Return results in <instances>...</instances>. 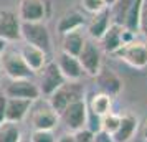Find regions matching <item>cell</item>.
I'll use <instances>...</instances> for the list:
<instances>
[{"instance_id": "obj_1", "label": "cell", "mask_w": 147, "mask_h": 142, "mask_svg": "<svg viewBox=\"0 0 147 142\" xmlns=\"http://www.w3.org/2000/svg\"><path fill=\"white\" fill-rule=\"evenodd\" d=\"M20 40L50 53L53 48L51 33L43 22H20Z\"/></svg>"}, {"instance_id": "obj_2", "label": "cell", "mask_w": 147, "mask_h": 142, "mask_svg": "<svg viewBox=\"0 0 147 142\" xmlns=\"http://www.w3.org/2000/svg\"><path fill=\"white\" fill-rule=\"evenodd\" d=\"M78 99H83V89L80 86V81H66L51 96H48V104L60 116L61 111L66 106H69L71 102L78 101Z\"/></svg>"}, {"instance_id": "obj_3", "label": "cell", "mask_w": 147, "mask_h": 142, "mask_svg": "<svg viewBox=\"0 0 147 142\" xmlns=\"http://www.w3.org/2000/svg\"><path fill=\"white\" fill-rule=\"evenodd\" d=\"M0 65L10 79H32L33 71L27 66L22 55L15 50H5L0 56Z\"/></svg>"}, {"instance_id": "obj_4", "label": "cell", "mask_w": 147, "mask_h": 142, "mask_svg": "<svg viewBox=\"0 0 147 142\" xmlns=\"http://www.w3.org/2000/svg\"><path fill=\"white\" fill-rule=\"evenodd\" d=\"M114 55L132 68L142 69L147 66V41L132 38L131 41L124 43Z\"/></svg>"}, {"instance_id": "obj_5", "label": "cell", "mask_w": 147, "mask_h": 142, "mask_svg": "<svg viewBox=\"0 0 147 142\" xmlns=\"http://www.w3.org/2000/svg\"><path fill=\"white\" fill-rule=\"evenodd\" d=\"M78 60H80L81 66L84 69V75L93 76L96 78L98 73L102 68V53H101V46L96 43L94 40H86L83 45L81 53L78 55Z\"/></svg>"}, {"instance_id": "obj_6", "label": "cell", "mask_w": 147, "mask_h": 142, "mask_svg": "<svg viewBox=\"0 0 147 142\" xmlns=\"http://www.w3.org/2000/svg\"><path fill=\"white\" fill-rule=\"evenodd\" d=\"M60 119L63 121V124L66 126L68 131L76 132L83 129L88 124V104L84 99H78V101L71 102L69 106L61 111Z\"/></svg>"}, {"instance_id": "obj_7", "label": "cell", "mask_w": 147, "mask_h": 142, "mask_svg": "<svg viewBox=\"0 0 147 142\" xmlns=\"http://www.w3.org/2000/svg\"><path fill=\"white\" fill-rule=\"evenodd\" d=\"M132 38H136V35L131 33V32H127L126 28L122 27L121 23H111L107 30L104 32V35L99 38V46L106 51V53H116L117 50H119L124 43L127 41H131Z\"/></svg>"}, {"instance_id": "obj_8", "label": "cell", "mask_w": 147, "mask_h": 142, "mask_svg": "<svg viewBox=\"0 0 147 142\" xmlns=\"http://www.w3.org/2000/svg\"><path fill=\"white\" fill-rule=\"evenodd\" d=\"M65 83H66V79L61 75L56 61H47L45 66L40 69V84H38V88H40L41 96H47V98L51 96Z\"/></svg>"}, {"instance_id": "obj_9", "label": "cell", "mask_w": 147, "mask_h": 142, "mask_svg": "<svg viewBox=\"0 0 147 142\" xmlns=\"http://www.w3.org/2000/svg\"><path fill=\"white\" fill-rule=\"evenodd\" d=\"M28 116H30V122H32L33 131H53L60 121V116L51 109V106L48 102L47 104H38L35 108L32 104Z\"/></svg>"}, {"instance_id": "obj_10", "label": "cell", "mask_w": 147, "mask_h": 142, "mask_svg": "<svg viewBox=\"0 0 147 142\" xmlns=\"http://www.w3.org/2000/svg\"><path fill=\"white\" fill-rule=\"evenodd\" d=\"M5 98H17V99H28V101H38L41 98L38 84H35L32 79H10L5 89Z\"/></svg>"}, {"instance_id": "obj_11", "label": "cell", "mask_w": 147, "mask_h": 142, "mask_svg": "<svg viewBox=\"0 0 147 142\" xmlns=\"http://www.w3.org/2000/svg\"><path fill=\"white\" fill-rule=\"evenodd\" d=\"M48 13L50 10L45 0H20L17 17L20 22H43Z\"/></svg>"}, {"instance_id": "obj_12", "label": "cell", "mask_w": 147, "mask_h": 142, "mask_svg": "<svg viewBox=\"0 0 147 142\" xmlns=\"http://www.w3.org/2000/svg\"><path fill=\"white\" fill-rule=\"evenodd\" d=\"M55 61H56L61 75L65 76L66 81H80L81 78L84 76V69L81 66L78 56H73V55H68L65 51H60Z\"/></svg>"}, {"instance_id": "obj_13", "label": "cell", "mask_w": 147, "mask_h": 142, "mask_svg": "<svg viewBox=\"0 0 147 142\" xmlns=\"http://www.w3.org/2000/svg\"><path fill=\"white\" fill-rule=\"evenodd\" d=\"M111 23H113V18H111V8L109 7L93 13V17L88 22V33L91 36V40L99 41V38L104 35V32Z\"/></svg>"}, {"instance_id": "obj_14", "label": "cell", "mask_w": 147, "mask_h": 142, "mask_svg": "<svg viewBox=\"0 0 147 142\" xmlns=\"http://www.w3.org/2000/svg\"><path fill=\"white\" fill-rule=\"evenodd\" d=\"M0 38L5 41L20 40V20L12 12H0Z\"/></svg>"}, {"instance_id": "obj_15", "label": "cell", "mask_w": 147, "mask_h": 142, "mask_svg": "<svg viewBox=\"0 0 147 142\" xmlns=\"http://www.w3.org/2000/svg\"><path fill=\"white\" fill-rule=\"evenodd\" d=\"M137 127H139V119L134 114H131V112L121 114L119 127L111 135V139H113V142H129L137 132Z\"/></svg>"}, {"instance_id": "obj_16", "label": "cell", "mask_w": 147, "mask_h": 142, "mask_svg": "<svg viewBox=\"0 0 147 142\" xmlns=\"http://www.w3.org/2000/svg\"><path fill=\"white\" fill-rule=\"evenodd\" d=\"M32 104H33V101H28V99L7 98V104H5V119L20 124V122L28 116Z\"/></svg>"}, {"instance_id": "obj_17", "label": "cell", "mask_w": 147, "mask_h": 142, "mask_svg": "<svg viewBox=\"0 0 147 142\" xmlns=\"http://www.w3.org/2000/svg\"><path fill=\"white\" fill-rule=\"evenodd\" d=\"M18 53L22 55L23 61L27 63V66L33 73L40 71L41 68L45 66V63H47V53L43 50H40V48L30 45V43H23L20 46V50H18Z\"/></svg>"}, {"instance_id": "obj_18", "label": "cell", "mask_w": 147, "mask_h": 142, "mask_svg": "<svg viewBox=\"0 0 147 142\" xmlns=\"http://www.w3.org/2000/svg\"><path fill=\"white\" fill-rule=\"evenodd\" d=\"M96 79H98L99 91L109 94L111 98H113V96H117L121 93V89H122V81H121V78L114 73L113 69H104V68H101V71L98 73Z\"/></svg>"}, {"instance_id": "obj_19", "label": "cell", "mask_w": 147, "mask_h": 142, "mask_svg": "<svg viewBox=\"0 0 147 142\" xmlns=\"http://www.w3.org/2000/svg\"><path fill=\"white\" fill-rule=\"evenodd\" d=\"M86 25V18L83 17V13H80L78 10H71L61 17L58 23H56V33L65 35L68 32H74V30H81Z\"/></svg>"}, {"instance_id": "obj_20", "label": "cell", "mask_w": 147, "mask_h": 142, "mask_svg": "<svg viewBox=\"0 0 147 142\" xmlns=\"http://www.w3.org/2000/svg\"><path fill=\"white\" fill-rule=\"evenodd\" d=\"M88 104V111L89 112H93L94 116H98V117H102V116L109 114L111 111H113V98L106 93H94L91 96V99Z\"/></svg>"}, {"instance_id": "obj_21", "label": "cell", "mask_w": 147, "mask_h": 142, "mask_svg": "<svg viewBox=\"0 0 147 142\" xmlns=\"http://www.w3.org/2000/svg\"><path fill=\"white\" fill-rule=\"evenodd\" d=\"M63 36V41H61V51H65L68 55H73V56H78L83 50V45H84V35L81 33V30H74V32H68V33L61 35Z\"/></svg>"}, {"instance_id": "obj_22", "label": "cell", "mask_w": 147, "mask_h": 142, "mask_svg": "<svg viewBox=\"0 0 147 142\" xmlns=\"http://www.w3.org/2000/svg\"><path fill=\"white\" fill-rule=\"evenodd\" d=\"M140 5H142V0H132V3H131V7H129V10H127V13H126L124 23H122V27L134 35H136V32H139Z\"/></svg>"}, {"instance_id": "obj_23", "label": "cell", "mask_w": 147, "mask_h": 142, "mask_svg": "<svg viewBox=\"0 0 147 142\" xmlns=\"http://www.w3.org/2000/svg\"><path fill=\"white\" fill-rule=\"evenodd\" d=\"M22 129L18 122L3 121L0 124V142H20Z\"/></svg>"}, {"instance_id": "obj_24", "label": "cell", "mask_w": 147, "mask_h": 142, "mask_svg": "<svg viewBox=\"0 0 147 142\" xmlns=\"http://www.w3.org/2000/svg\"><path fill=\"white\" fill-rule=\"evenodd\" d=\"M119 122H121V114H116V112H109V114L102 116L101 117V131L99 132H104L106 135H111L117 131L119 127Z\"/></svg>"}, {"instance_id": "obj_25", "label": "cell", "mask_w": 147, "mask_h": 142, "mask_svg": "<svg viewBox=\"0 0 147 142\" xmlns=\"http://www.w3.org/2000/svg\"><path fill=\"white\" fill-rule=\"evenodd\" d=\"M30 142H56L51 131H33Z\"/></svg>"}, {"instance_id": "obj_26", "label": "cell", "mask_w": 147, "mask_h": 142, "mask_svg": "<svg viewBox=\"0 0 147 142\" xmlns=\"http://www.w3.org/2000/svg\"><path fill=\"white\" fill-rule=\"evenodd\" d=\"M94 137H96V134H94L93 131L86 129V127H83V129H80V131L73 132V141L74 142H94Z\"/></svg>"}, {"instance_id": "obj_27", "label": "cell", "mask_w": 147, "mask_h": 142, "mask_svg": "<svg viewBox=\"0 0 147 142\" xmlns=\"http://www.w3.org/2000/svg\"><path fill=\"white\" fill-rule=\"evenodd\" d=\"M81 5H83V8L88 10L89 13H96V12L102 10V8H106V5H104L102 0H81Z\"/></svg>"}, {"instance_id": "obj_28", "label": "cell", "mask_w": 147, "mask_h": 142, "mask_svg": "<svg viewBox=\"0 0 147 142\" xmlns=\"http://www.w3.org/2000/svg\"><path fill=\"white\" fill-rule=\"evenodd\" d=\"M139 32L147 38V0H142L139 15Z\"/></svg>"}, {"instance_id": "obj_29", "label": "cell", "mask_w": 147, "mask_h": 142, "mask_svg": "<svg viewBox=\"0 0 147 142\" xmlns=\"http://www.w3.org/2000/svg\"><path fill=\"white\" fill-rule=\"evenodd\" d=\"M5 104H7V98L3 93H0V124L3 121H7L5 119Z\"/></svg>"}, {"instance_id": "obj_30", "label": "cell", "mask_w": 147, "mask_h": 142, "mask_svg": "<svg viewBox=\"0 0 147 142\" xmlns=\"http://www.w3.org/2000/svg\"><path fill=\"white\" fill-rule=\"evenodd\" d=\"M94 142H113V139L109 135H106L104 132H98L96 137H94Z\"/></svg>"}, {"instance_id": "obj_31", "label": "cell", "mask_w": 147, "mask_h": 142, "mask_svg": "<svg viewBox=\"0 0 147 142\" xmlns=\"http://www.w3.org/2000/svg\"><path fill=\"white\" fill-rule=\"evenodd\" d=\"M7 45H8V41H5V40H2V38H0V56L3 55L5 50H7Z\"/></svg>"}, {"instance_id": "obj_32", "label": "cell", "mask_w": 147, "mask_h": 142, "mask_svg": "<svg viewBox=\"0 0 147 142\" xmlns=\"http://www.w3.org/2000/svg\"><path fill=\"white\" fill-rule=\"evenodd\" d=\"M58 142H74V141H73V134H69V135H63V137H61V139H60Z\"/></svg>"}, {"instance_id": "obj_33", "label": "cell", "mask_w": 147, "mask_h": 142, "mask_svg": "<svg viewBox=\"0 0 147 142\" xmlns=\"http://www.w3.org/2000/svg\"><path fill=\"white\" fill-rule=\"evenodd\" d=\"M142 137L147 141V119L144 121V124H142Z\"/></svg>"}, {"instance_id": "obj_34", "label": "cell", "mask_w": 147, "mask_h": 142, "mask_svg": "<svg viewBox=\"0 0 147 142\" xmlns=\"http://www.w3.org/2000/svg\"><path fill=\"white\" fill-rule=\"evenodd\" d=\"M102 2H104V5H106V7H113L114 3H116V2H117V0H102Z\"/></svg>"}, {"instance_id": "obj_35", "label": "cell", "mask_w": 147, "mask_h": 142, "mask_svg": "<svg viewBox=\"0 0 147 142\" xmlns=\"http://www.w3.org/2000/svg\"><path fill=\"white\" fill-rule=\"evenodd\" d=\"M20 142H30V139H22Z\"/></svg>"}, {"instance_id": "obj_36", "label": "cell", "mask_w": 147, "mask_h": 142, "mask_svg": "<svg viewBox=\"0 0 147 142\" xmlns=\"http://www.w3.org/2000/svg\"><path fill=\"white\" fill-rule=\"evenodd\" d=\"M0 71H2V65H0Z\"/></svg>"}]
</instances>
